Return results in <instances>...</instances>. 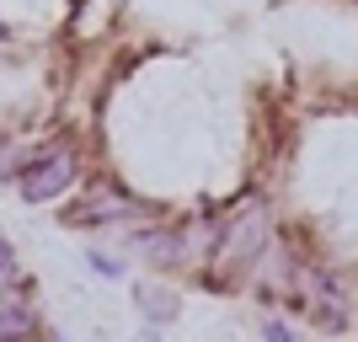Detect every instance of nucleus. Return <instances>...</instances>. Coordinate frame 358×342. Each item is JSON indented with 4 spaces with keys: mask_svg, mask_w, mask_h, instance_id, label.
<instances>
[{
    "mask_svg": "<svg viewBox=\"0 0 358 342\" xmlns=\"http://www.w3.org/2000/svg\"><path fill=\"white\" fill-rule=\"evenodd\" d=\"M43 342H64V332H43Z\"/></svg>",
    "mask_w": 358,
    "mask_h": 342,
    "instance_id": "obj_12",
    "label": "nucleus"
},
{
    "mask_svg": "<svg viewBox=\"0 0 358 342\" xmlns=\"http://www.w3.org/2000/svg\"><path fill=\"white\" fill-rule=\"evenodd\" d=\"M27 342H43V337H27Z\"/></svg>",
    "mask_w": 358,
    "mask_h": 342,
    "instance_id": "obj_13",
    "label": "nucleus"
},
{
    "mask_svg": "<svg viewBox=\"0 0 358 342\" xmlns=\"http://www.w3.org/2000/svg\"><path fill=\"white\" fill-rule=\"evenodd\" d=\"M257 337L262 342H294V327L278 321V315H262V321H257Z\"/></svg>",
    "mask_w": 358,
    "mask_h": 342,
    "instance_id": "obj_10",
    "label": "nucleus"
},
{
    "mask_svg": "<svg viewBox=\"0 0 358 342\" xmlns=\"http://www.w3.org/2000/svg\"><path fill=\"white\" fill-rule=\"evenodd\" d=\"M22 155H27V145H22L11 129H0V187H11V182H16V166H22Z\"/></svg>",
    "mask_w": 358,
    "mask_h": 342,
    "instance_id": "obj_8",
    "label": "nucleus"
},
{
    "mask_svg": "<svg viewBox=\"0 0 358 342\" xmlns=\"http://www.w3.org/2000/svg\"><path fill=\"white\" fill-rule=\"evenodd\" d=\"M80 182H86L80 145H75L70 134H48V139H38V145H27V155H22V166H16L11 187H16L22 204L43 208V204H64Z\"/></svg>",
    "mask_w": 358,
    "mask_h": 342,
    "instance_id": "obj_1",
    "label": "nucleus"
},
{
    "mask_svg": "<svg viewBox=\"0 0 358 342\" xmlns=\"http://www.w3.org/2000/svg\"><path fill=\"white\" fill-rule=\"evenodd\" d=\"M134 311L145 327H171L182 315V299L177 289H166V283H134Z\"/></svg>",
    "mask_w": 358,
    "mask_h": 342,
    "instance_id": "obj_6",
    "label": "nucleus"
},
{
    "mask_svg": "<svg viewBox=\"0 0 358 342\" xmlns=\"http://www.w3.org/2000/svg\"><path fill=\"white\" fill-rule=\"evenodd\" d=\"M123 246L145 262V268H161V273H177L193 262V241H187V230H177V225H129V230H118Z\"/></svg>",
    "mask_w": 358,
    "mask_h": 342,
    "instance_id": "obj_3",
    "label": "nucleus"
},
{
    "mask_svg": "<svg viewBox=\"0 0 358 342\" xmlns=\"http://www.w3.org/2000/svg\"><path fill=\"white\" fill-rule=\"evenodd\" d=\"M134 342H166V337H161V327H139Z\"/></svg>",
    "mask_w": 358,
    "mask_h": 342,
    "instance_id": "obj_11",
    "label": "nucleus"
},
{
    "mask_svg": "<svg viewBox=\"0 0 358 342\" xmlns=\"http://www.w3.org/2000/svg\"><path fill=\"white\" fill-rule=\"evenodd\" d=\"M268 252V214L262 208H246V214H230V225H224V241L214 246V257L220 262H257V257Z\"/></svg>",
    "mask_w": 358,
    "mask_h": 342,
    "instance_id": "obj_4",
    "label": "nucleus"
},
{
    "mask_svg": "<svg viewBox=\"0 0 358 342\" xmlns=\"http://www.w3.org/2000/svg\"><path fill=\"white\" fill-rule=\"evenodd\" d=\"M80 257H86V268L96 273L102 283H123V278H129V257H118L113 246H102V241H91Z\"/></svg>",
    "mask_w": 358,
    "mask_h": 342,
    "instance_id": "obj_7",
    "label": "nucleus"
},
{
    "mask_svg": "<svg viewBox=\"0 0 358 342\" xmlns=\"http://www.w3.org/2000/svg\"><path fill=\"white\" fill-rule=\"evenodd\" d=\"M150 208L139 204L129 187H118L113 177H91L86 193L70 198L59 214L64 230H91V236H118V230H129V225H145Z\"/></svg>",
    "mask_w": 358,
    "mask_h": 342,
    "instance_id": "obj_2",
    "label": "nucleus"
},
{
    "mask_svg": "<svg viewBox=\"0 0 358 342\" xmlns=\"http://www.w3.org/2000/svg\"><path fill=\"white\" fill-rule=\"evenodd\" d=\"M11 283H22V257H16L11 236L0 230V289H11Z\"/></svg>",
    "mask_w": 358,
    "mask_h": 342,
    "instance_id": "obj_9",
    "label": "nucleus"
},
{
    "mask_svg": "<svg viewBox=\"0 0 358 342\" xmlns=\"http://www.w3.org/2000/svg\"><path fill=\"white\" fill-rule=\"evenodd\" d=\"M43 311H38V299L32 289H0V342H27V337H43Z\"/></svg>",
    "mask_w": 358,
    "mask_h": 342,
    "instance_id": "obj_5",
    "label": "nucleus"
}]
</instances>
